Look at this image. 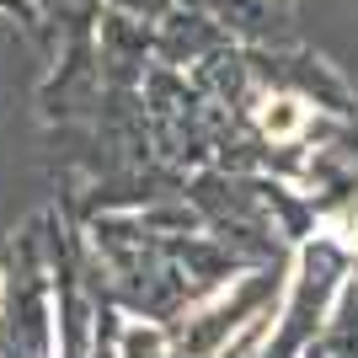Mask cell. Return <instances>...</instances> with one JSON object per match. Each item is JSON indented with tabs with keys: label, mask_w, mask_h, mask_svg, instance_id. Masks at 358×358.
I'll return each instance as SVG.
<instances>
[{
	"label": "cell",
	"mask_w": 358,
	"mask_h": 358,
	"mask_svg": "<svg viewBox=\"0 0 358 358\" xmlns=\"http://www.w3.org/2000/svg\"><path fill=\"white\" fill-rule=\"evenodd\" d=\"M305 118H310V107L299 102V96H278V102H268V113H262V129H268L273 139H289L305 129Z\"/></svg>",
	"instance_id": "6da1fadb"
}]
</instances>
